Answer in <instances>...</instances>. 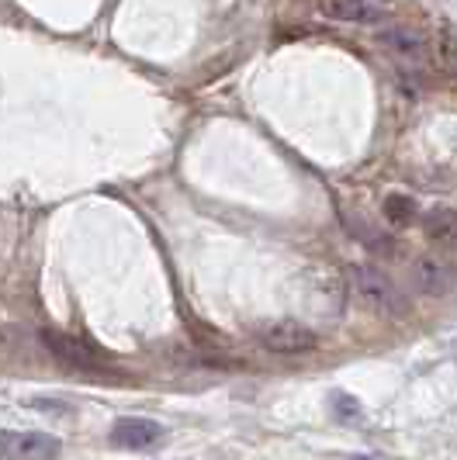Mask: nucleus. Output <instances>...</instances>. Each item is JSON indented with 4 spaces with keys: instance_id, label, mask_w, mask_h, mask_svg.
Masks as SVG:
<instances>
[{
    "instance_id": "1",
    "label": "nucleus",
    "mask_w": 457,
    "mask_h": 460,
    "mask_svg": "<svg viewBox=\"0 0 457 460\" xmlns=\"http://www.w3.org/2000/svg\"><path fill=\"white\" fill-rule=\"evenodd\" d=\"M412 288L426 298H447L457 291V267L451 256L444 253H423L412 260L409 267Z\"/></svg>"
},
{
    "instance_id": "2",
    "label": "nucleus",
    "mask_w": 457,
    "mask_h": 460,
    "mask_svg": "<svg viewBox=\"0 0 457 460\" xmlns=\"http://www.w3.org/2000/svg\"><path fill=\"white\" fill-rule=\"evenodd\" d=\"M350 284H354L357 298L364 301L367 308H374V312H381V315H399V312H406V301H402V295H399V288L391 284L389 274H381V270H374V267H354V270H350Z\"/></svg>"
},
{
    "instance_id": "3",
    "label": "nucleus",
    "mask_w": 457,
    "mask_h": 460,
    "mask_svg": "<svg viewBox=\"0 0 457 460\" xmlns=\"http://www.w3.org/2000/svg\"><path fill=\"white\" fill-rule=\"evenodd\" d=\"M256 340L264 349H271L277 357H301L309 349H316V332L301 323H267L256 329Z\"/></svg>"
},
{
    "instance_id": "4",
    "label": "nucleus",
    "mask_w": 457,
    "mask_h": 460,
    "mask_svg": "<svg viewBox=\"0 0 457 460\" xmlns=\"http://www.w3.org/2000/svg\"><path fill=\"white\" fill-rule=\"evenodd\" d=\"M63 443L49 433H28V429H0V457L11 460H42L59 457Z\"/></svg>"
},
{
    "instance_id": "5",
    "label": "nucleus",
    "mask_w": 457,
    "mask_h": 460,
    "mask_svg": "<svg viewBox=\"0 0 457 460\" xmlns=\"http://www.w3.org/2000/svg\"><path fill=\"white\" fill-rule=\"evenodd\" d=\"M39 340H42V346H46L56 360H63V364H69V367H80V370H101L104 367L101 353H97L91 343L76 340V336H67V332H59V329H42V332H39Z\"/></svg>"
},
{
    "instance_id": "6",
    "label": "nucleus",
    "mask_w": 457,
    "mask_h": 460,
    "mask_svg": "<svg viewBox=\"0 0 457 460\" xmlns=\"http://www.w3.org/2000/svg\"><path fill=\"white\" fill-rule=\"evenodd\" d=\"M378 42L389 49L395 59H406V63H423L430 56V39L412 24H391L385 31H378Z\"/></svg>"
},
{
    "instance_id": "7",
    "label": "nucleus",
    "mask_w": 457,
    "mask_h": 460,
    "mask_svg": "<svg viewBox=\"0 0 457 460\" xmlns=\"http://www.w3.org/2000/svg\"><path fill=\"white\" fill-rule=\"evenodd\" d=\"M319 11L333 22L374 24L385 18L389 0H319Z\"/></svg>"
},
{
    "instance_id": "8",
    "label": "nucleus",
    "mask_w": 457,
    "mask_h": 460,
    "mask_svg": "<svg viewBox=\"0 0 457 460\" xmlns=\"http://www.w3.org/2000/svg\"><path fill=\"white\" fill-rule=\"evenodd\" d=\"M112 439L121 447V450H153L163 439V426H157L153 419H118L112 429Z\"/></svg>"
},
{
    "instance_id": "9",
    "label": "nucleus",
    "mask_w": 457,
    "mask_h": 460,
    "mask_svg": "<svg viewBox=\"0 0 457 460\" xmlns=\"http://www.w3.org/2000/svg\"><path fill=\"white\" fill-rule=\"evenodd\" d=\"M423 226H426V235H430L434 243L457 250V211L436 208V211H430V215L423 218Z\"/></svg>"
},
{
    "instance_id": "10",
    "label": "nucleus",
    "mask_w": 457,
    "mask_h": 460,
    "mask_svg": "<svg viewBox=\"0 0 457 460\" xmlns=\"http://www.w3.org/2000/svg\"><path fill=\"white\" fill-rule=\"evenodd\" d=\"M416 215H419V208L406 194H389L385 198V218H389L391 226H412Z\"/></svg>"
},
{
    "instance_id": "11",
    "label": "nucleus",
    "mask_w": 457,
    "mask_h": 460,
    "mask_svg": "<svg viewBox=\"0 0 457 460\" xmlns=\"http://www.w3.org/2000/svg\"><path fill=\"white\" fill-rule=\"evenodd\" d=\"M333 405H336V415H340L343 422H357V419H361V402L350 398L346 392L333 394Z\"/></svg>"
},
{
    "instance_id": "12",
    "label": "nucleus",
    "mask_w": 457,
    "mask_h": 460,
    "mask_svg": "<svg viewBox=\"0 0 457 460\" xmlns=\"http://www.w3.org/2000/svg\"><path fill=\"white\" fill-rule=\"evenodd\" d=\"M444 56H447V63L457 69V31H447V39H444Z\"/></svg>"
}]
</instances>
